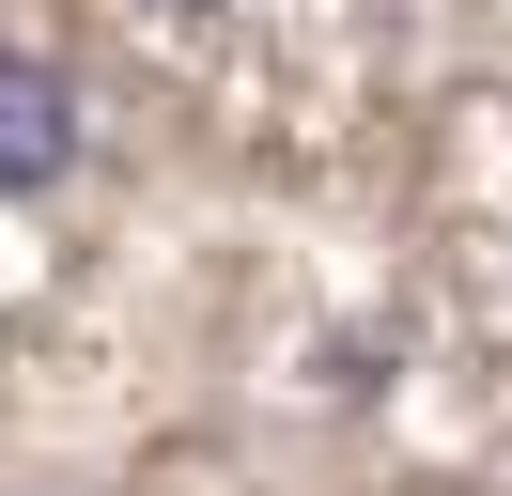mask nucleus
<instances>
[{"label":"nucleus","instance_id":"1","mask_svg":"<svg viewBox=\"0 0 512 496\" xmlns=\"http://www.w3.org/2000/svg\"><path fill=\"white\" fill-rule=\"evenodd\" d=\"M78 155H94L78 62H63V47H16V31H0V202H47Z\"/></svg>","mask_w":512,"mask_h":496}]
</instances>
